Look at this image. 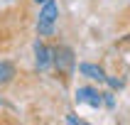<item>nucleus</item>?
<instances>
[{
  "mask_svg": "<svg viewBox=\"0 0 130 125\" xmlns=\"http://www.w3.org/2000/svg\"><path fill=\"white\" fill-rule=\"evenodd\" d=\"M52 66L57 69L64 79H69L76 69V57H74V49L69 44H59L52 49Z\"/></svg>",
  "mask_w": 130,
  "mask_h": 125,
  "instance_id": "obj_1",
  "label": "nucleus"
},
{
  "mask_svg": "<svg viewBox=\"0 0 130 125\" xmlns=\"http://www.w3.org/2000/svg\"><path fill=\"white\" fill-rule=\"evenodd\" d=\"M42 10H39V17H37V34L39 37H49L54 34V25H57L59 17V5L57 0H44Z\"/></svg>",
  "mask_w": 130,
  "mask_h": 125,
  "instance_id": "obj_2",
  "label": "nucleus"
},
{
  "mask_svg": "<svg viewBox=\"0 0 130 125\" xmlns=\"http://www.w3.org/2000/svg\"><path fill=\"white\" fill-rule=\"evenodd\" d=\"M76 103H88L91 108H101L103 93H98V88H93V86H81V88H76Z\"/></svg>",
  "mask_w": 130,
  "mask_h": 125,
  "instance_id": "obj_3",
  "label": "nucleus"
},
{
  "mask_svg": "<svg viewBox=\"0 0 130 125\" xmlns=\"http://www.w3.org/2000/svg\"><path fill=\"white\" fill-rule=\"evenodd\" d=\"M35 64H37L39 71H49L52 69V49L42 42V39L35 42Z\"/></svg>",
  "mask_w": 130,
  "mask_h": 125,
  "instance_id": "obj_4",
  "label": "nucleus"
},
{
  "mask_svg": "<svg viewBox=\"0 0 130 125\" xmlns=\"http://www.w3.org/2000/svg\"><path fill=\"white\" fill-rule=\"evenodd\" d=\"M79 74L86 76V79H91V81H98V83L106 81V71H103L98 64H88V61H84V64H79Z\"/></svg>",
  "mask_w": 130,
  "mask_h": 125,
  "instance_id": "obj_5",
  "label": "nucleus"
},
{
  "mask_svg": "<svg viewBox=\"0 0 130 125\" xmlns=\"http://www.w3.org/2000/svg\"><path fill=\"white\" fill-rule=\"evenodd\" d=\"M17 76V69L10 59H0V88H5L7 83H12Z\"/></svg>",
  "mask_w": 130,
  "mask_h": 125,
  "instance_id": "obj_6",
  "label": "nucleus"
},
{
  "mask_svg": "<svg viewBox=\"0 0 130 125\" xmlns=\"http://www.w3.org/2000/svg\"><path fill=\"white\" fill-rule=\"evenodd\" d=\"M103 103H106L108 108H113V105H116V101H113V93H103Z\"/></svg>",
  "mask_w": 130,
  "mask_h": 125,
  "instance_id": "obj_7",
  "label": "nucleus"
},
{
  "mask_svg": "<svg viewBox=\"0 0 130 125\" xmlns=\"http://www.w3.org/2000/svg\"><path fill=\"white\" fill-rule=\"evenodd\" d=\"M106 81L110 83V88H123V81L120 79H108V76H106Z\"/></svg>",
  "mask_w": 130,
  "mask_h": 125,
  "instance_id": "obj_8",
  "label": "nucleus"
},
{
  "mask_svg": "<svg viewBox=\"0 0 130 125\" xmlns=\"http://www.w3.org/2000/svg\"><path fill=\"white\" fill-rule=\"evenodd\" d=\"M66 123H81V118H76V115H69V118H66Z\"/></svg>",
  "mask_w": 130,
  "mask_h": 125,
  "instance_id": "obj_9",
  "label": "nucleus"
},
{
  "mask_svg": "<svg viewBox=\"0 0 130 125\" xmlns=\"http://www.w3.org/2000/svg\"><path fill=\"white\" fill-rule=\"evenodd\" d=\"M35 3H44V0H35Z\"/></svg>",
  "mask_w": 130,
  "mask_h": 125,
  "instance_id": "obj_10",
  "label": "nucleus"
}]
</instances>
